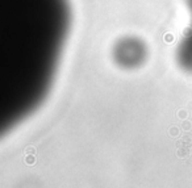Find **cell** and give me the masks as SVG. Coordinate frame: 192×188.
Here are the masks:
<instances>
[{"label": "cell", "instance_id": "cell-1", "mask_svg": "<svg viewBox=\"0 0 192 188\" xmlns=\"http://www.w3.org/2000/svg\"><path fill=\"white\" fill-rule=\"evenodd\" d=\"M146 58V46L136 37H124L113 48V59L126 70L137 69Z\"/></svg>", "mask_w": 192, "mask_h": 188}, {"label": "cell", "instance_id": "cell-2", "mask_svg": "<svg viewBox=\"0 0 192 188\" xmlns=\"http://www.w3.org/2000/svg\"><path fill=\"white\" fill-rule=\"evenodd\" d=\"M175 57L179 67L183 71L192 74V27L179 41Z\"/></svg>", "mask_w": 192, "mask_h": 188}, {"label": "cell", "instance_id": "cell-3", "mask_svg": "<svg viewBox=\"0 0 192 188\" xmlns=\"http://www.w3.org/2000/svg\"><path fill=\"white\" fill-rule=\"evenodd\" d=\"M186 4H187V7H188L189 15H191V18H192V0H186Z\"/></svg>", "mask_w": 192, "mask_h": 188}]
</instances>
